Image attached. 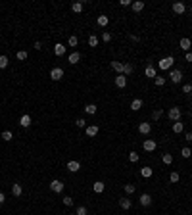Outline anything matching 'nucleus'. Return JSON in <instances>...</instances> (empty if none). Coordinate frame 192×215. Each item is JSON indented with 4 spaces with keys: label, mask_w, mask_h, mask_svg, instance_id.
<instances>
[{
    "label": "nucleus",
    "mask_w": 192,
    "mask_h": 215,
    "mask_svg": "<svg viewBox=\"0 0 192 215\" xmlns=\"http://www.w3.org/2000/svg\"><path fill=\"white\" fill-rule=\"evenodd\" d=\"M173 62H175V58H171V56L160 60V69H171V67H173Z\"/></svg>",
    "instance_id": "nucleus-1"
},
{
    "label": "nucleus",
    "mask_w": 192,
    "mask_h": 215,
    "mask_svg": "<svg viewBox=\"0 0 192 215\" xmlns=\"http://www.w3.org/2000/svg\"><path fill=\"white\" fill-rule=\"evenodd\" d=\"M167 115H169V119L173 121V123H177V121L181 119V109L179 108H171L169 112H167Z\"/></svg>",
    "instance_id": "nucleus-2"
},
{
    "label": "nucleus",
    "mask_w": 192,
    "mask_h": 215,
    "mask_svg": "<svg viewBox=\"0 0 192 215\" xmlns=\"http://www.w3.org/2000/svg\"><path fill=\"white\" fill-rule=\"evenodd\" d=\"M64 77V69L62 67H54V69H50V79L52 81H60Z\"/></svg>",
    "instance_id": "nucleus-3"
},
{
    "label": "nucleus",
    "mask_w": 192,
    "mask_h": 215,
    "mask_svg": "<svg viewBox=\"0 0 192 215\" xmlns=\"http://www.w3.org/2000/svg\"><path fill=\"white\" fill-rule=\"evenodd\" d=\"M169 79L173 81V83H181V79H183V71H181V69H171Z\"/></svg>",
    "instance_id": "nucleus-4"
},
{
    "label": "nucleus",
    "mask_w": 192,
    "mask_h": 215,
    "mask_svg": "<svg viewBox=\"0 0 192 215\" xmlns=\"http://www.w3.org/2000/svg\"><path fill=\"white\" fill-rule=\"evenodd\" d=\"M50 190H52V192H56V194L62 192V190H64V182H62V181H58V179L52 181V182H50Z\"/></svg>",
    "instance_id": "nucleus-5"
},
{
    "label": "nucleus",
    "mask_w": 192,
    "mask_h": 215,
    "mask_svg": "<svg viewBox=\"0 0 192 215\" xmlns=\"http://www.w3.org/2000/svg\"><path fill=\"white\" fill-rule=\"evenodd\" d=\"M150 131H152V125L150 123H140L138 125V133H140V135H150Z\"/></svg>",
    "instance_id": "nucleus-6"
},
{
    "label": "nucleus",
    "mask_w": 192,
    "mask_h": 215,
    "mask_svg": "<svg viewBox=\"0 0 192 215\" xmlns=\"http://www.w3.org/2000/svg\"><path fill=\"white\" fill-rule=\"evenodd\" d=\"M179 46H181V48H183L185 52H190V46H192L190 39H186V36H185V39H181V42H179Z\"/></svg>",
    "instance_id": "nucleus-7"
},
{
    "label": "nucleus",
    "mask_w": 192,
    "mask_h": 215,
    "mask_svg": "<svg viewBox=\"0 0 192 215\" xmlns=\"http://www.w3.org/2000/svg\"><path fill=\"white\" fill-rule=\"evenodd\" d=\"M115 87H119V88L127 87V77H125V75H117L115 77Z\"/></svg>",
    "instance_id": "nucleus-8"
},
{
    "label": "nucleus",
    "mask_w": 192,
    "mask_h": 215,
    "mask_svg": "<svg viewBox=\"0 0 192 215\" xmlns=\"http://www.w3.org/2000/svg\"><path fill=\"white\" fill-rule=\"evenodd\" d=\"M173 12H175V14H185V12H186V6L183 2H175L173 4Z\"/></svg>",
    "instance_id": "nucleus-9"
},
{
    "label": "nucleus",
    "mask_w": 192,
    "mask_h": 215,
    "mask_svg": "<svg viewBox=\"0 0 192 215\" xmlns=\"http://www.w3.org/2000/svg\"><path fill=\"white\" fill-rule=\"evenodd\" d=\"M138 202H140V206H150L152 204V196H150V194H142V196L138 198Z\"/></svg>",
    "instance_id": "nucleus-10"
},
{
    "label": "nucleus",
    "mask_w": 192,
    "mask_h": 215,
    "mask_svg": "<svg viewBox=\"0 0 192 215\" xmlns=\"http://www.w3.org/2000/svg\"><path fill=\"white\" fill-rule=\"evenodd\" d=\"M79 169H81V163H79V161H69V163H67V171L77 173Z\"/></svg>",
    "instance_id": "nucleus-11"
},
{
    "label": "nucleus",
    "mask_w": 192,
    "mask_h": 215,
    "mask_svg": "<svg viewBox=\"0 0 192 215\" xmlns=\"http://www.w3.org/2000/svg\"><path fill=\"white\" fill-rule=\"evenodd\" d=\"M79 60H81V54H79V52H73V54H69L67 62H69V63H73V66H75V63H79Z\"/></svg>",
    "instance_id": "nucleus-12"
},
{
    "label": "nucleus",
    "mask_w": 192,
    "mask_h": 215,
    "mask_svg": "<svg viewBox=\"0 0 192 215\" xmlns=\"http://www.w3.org/2000/svg\"><path fill=\"white\" fill-rule=\"evenodd\" d=\"M123 66H125V63H121V62H112V69L117 71L119 75H123Z\"/></svg>",
    "instance_id": "nucleus-13"
},
{
    "label": "nucleus",
    "mask_w": 192,
    "mask_h": 215,
    "mask_svg": "<svg viewBox=\"0 0 192 215\" xmlns=\"http://www.w3.org/2000/svg\"><path fill=\"white\" fill-rule=\"evenodd\" d=\"M144 150L146 152H154V150H156V142H154V140H144Z\"/></svg>",
    "instance_id": "nucleus-14"
},
{
    "label": "nucleus",
    "mask_w": 192,
    "mask_h": 215,
    "mask_svg": "<svg viewBox=\"0 0 192 215\" xmlns=\"http://www.w3.org/2000/svg\"><path fill=\"white\" fill-rule=\"evenodd\" d=\"M21 192H23V188H21V184H19V182L12 184V194H14V196H21Z\"/></svg>",
    "instance_id": "nucleus-15"
},
{
    "label": "nucleus",
    "mask_w": 192,
    "mask_h": 215,
    "mask_svg": "<svg viewBox=\"0 0 192 215\" xmlns=\"http://www.w3.org/2000/svg\"><path fill=\"white\" fill-rule=\"evenodd\" d=\"M54 54H56V56H64V54H65V46H64L62 42H58V44L54 46Z\"/></svg>",
    "instance_id": "nucleus-16"
},
{
    "label": "nucleus",
    "mask_w": 192,
    "mask_h": 215,
    "mask_svg": "<svg viewBox=\"0 0 192 215\" xmlns=\"http://www.w3.org/2000/svg\"><path fill=\"white\" fill-rule=\"evenodd\" d=\"M98 135V125H88L87 127V136H96Z\"/></svg>",
    "instance_id": "nucleus-17"
},
{
    "label": "nucleus",
    "mask_w": 192,
    "mask_h": 215,
    "mask_svg": "<svg viewBox=\"0 0 192 215\" xmlns=\"http://www.w3.org/2000/svg\"><path fill=\"white\" fill-rule=\"evenodd\" d=\"M92 190H94L96 194H100V192H104V182L102 181H96L94 184H92Z\"/></svg>",
    "instance_id": "nucleus-18"
},
{
    "label": "nucleus",
    "mask_w": 192,
    "mask_h": 215,
    "mask_svg": "<svg viewBox=\"0 0 192 215\" xmlns=\"http://www.w3.org/2000/svg\"><path fill=\"white\" fill-rule=\"evenodd\" d=\"M19 125L27 129V127L31 125V115H21V119H19Z\"/></svg>",
    "instance_id": "nucleus-19"
},
{
    "label": "nucleus",
    "mask_w": 192,
    "mask_h": 215,
    "mask_svg": "<svg viewBox=\"0 0 192 215\" xmlns=\"http://www.w3.org/2000/svg\"><path fill=\"white\" fill-rule=\"evenodd\" d=\"M140 108H142V100H140V98L133 100V104H131V109H133V112H138Z\"/></svg>",
    "instance_id": "nucleus-20"
},
{
    "label": "nucleus",
    "mask_w": 192,
    "mask_h": 215,
    "mask_svg": "<svg viewBox=\"0 0 192 215\" xmlns=\"http://www.w3.org/2000/svg\"><path fill=\"white\" fill-rule=\"evenodd\" d=\"M108 21H110L108 15H98V19H96V23H98L100 27H106V25H108Z\"/></svg>",
    "instance_id": "nucleus-21"
},
{
    "label": "nucleus",
    "mask_w": 192,
    "mask_h": 215,
    "mask_svg": "<svg viewBox=\"0 0 192 215\" xmlns=\"http://www.w3.org/2000/svg\"><path fill=\"white\" fill-rule=\"evenodd\" d=\"M140 175L144 177V179H150V177H152V167H142L140 169Z\"/></svg>",
    "instance_id": "nucleus-22"
},
{
    "label": "nucleus",
    "mask_w": 192,
    "mask_h": 215,
    "mask_svg": "<svg viewBox=\"0 0 192 215\" xmlns=\"http://www.w3.org/2000/svg\"><path fill=\"white\" fill-rule=\"evenodd\" d=\"M133 10H134V12H142V10H144V2H142V0L133 2Z\"/></svg>",
    "instance_id": "nucleus-23"
},
{
    "label": "nucleus",
    "mask_w": 192,
    "mask_h": 215,
    "mask_svg": "<svg viewBox=\"0 0 192 215\" xmlns=\"http://www.w3.org/2000/svg\"><path fill=\"white\" fill-rule=\"evenodd\" d=\"M144 75H146V77H154V79H156V69H154L152 66H148V67L144 69Z\"/></svg>",
    "instance_id": "nucleus-24"
},
{
    "label": "nucleus",
    "mask_w": 192,
    "mask_h": 215,
    "mask_svg": "<svg viewBox=\"0 0 192 215\" xmlns=\"http://www.w3.org/2000/svg\"><path fill=\"white\" fill-rule=\"evenodd\" d=\"M85 112L91 113V115H94L96 113V104H87V106H85Z\"/></svg>",
    "instance_id": "nucleus-25"
},
{
    "label": "nucleus",
    "mask_w": 192,
    "mask_h": 215,
    "mask_svg": "<svg viewBox=\"0 0 192 215\" xmlns=\"http://www.w3.org/2000/svg\"><path fill=\"white\" fill-rule=\"evenodd\" d=\"M119 206L123 209H129L131 208V200H129V198H121V200H119Z\"/></svg>",
    "instance_id": "nucleus-26"
},
{
    "label": "nucleus",
    "mask_w": 192,
    "mask_h": 215,
    "mask_svg": "<svg viewBox=\"0 0 192 215\" xmlns=\"http://www.w3.org/2000/svg\"><path fill=\"white\" fill-rule=\"evenodd\" d=\"M71 10L75 12V14H79V12H83V2H75V4L71 6Z\"/></svg>",
    "instance_id": "nucleus-27"
},
{
    "label": "nucleus",
    "mask_w": 192,
    "mask_h": 215,
    "mask_svg": "<svg viewBox=\"0 0 192 215\" xmlns=\"http://www.w3.org/2000/svg\"><path fill=\"white\" fill-rule=\"evenodd\" d=\"M131 73H133V66H131V63H125L123 66V75L127 77V75H131Z\"/></svg>",
    "instance_id": "nucleus-28"
},
{
    "label": "nucleus",
    "mask_w": 192,
    "mask_h": 215,
    "mask_svg": "<svg viewBox=\"0 0 192 215\" xmlns=\"http://www.w3.org/2000/svg\"><path fill=\"white\" fill-rule=\"evenodd\" d=\"M183 129H185V127H183V123H179V121H177V123H173V133H177V135H179V133H183Z\"/></svg>",
    "instance_id": "nucleus-29"
},
{
    "label": "nucleus",
    "mask_w": 192,
    "mask_h": 215,
    "mask_svg": "<svg viewBox=\"0 0 192 215\" xmlns=\"http://www.w3.org/2000/svg\"><path fill=\"white\" fill-rule=\"evenodd\" d=\"M161 160H163V163H167V165H169V163H173V156H171V154H163V157H161Z\"/></svg>",
    "instance_id": "nucleus-30"
},
{
    "label": "nucleus",
    "mask_w": 192,
    "mask_h": 215,
    "mask_svg": "<svg viewBox=\"0 0 192 215\" xmlns=\"http://www.w3.org/2000/svg\"><path fill=\"white\" fill-rule=\"evenodd\" d=\"M2 138L6 140V142H8V140H12V138H14V135H12V131H4V133H2Z\"/></svg>",
    "instance_id": "nucleus-31"
},
{
    "label": "nucleus",
    "mask_w": 192,
    "mask_h": 215,
    "mask_svg": "<svg viewBox=\"0 0 192 215\" xmlns=\"http://www.w3.org/2000/svg\"><path fill=\"white\" fill-rule=\"evenodd\" d=\"M4 67H8V58L6 56H0V69H4Z\"/></svg>",
    "instance_id": "nucleus-32"
},
{
    "label": "nucleus",
    "mask_w": 192,
    "mask_h": 215,
    "mask_svg": "<svg viewBox=\"0 0 192 215\" xmlns=\"http://www.w3.org/2000/svg\"><path fill=\"white\" fill-rule=\"evenodd\" d=\"M88 46H98V39H96L94 35L88 36Z\"/></svg>",
    "instance_id": "nucleus-33"
},
{
    "label": "nucleus",
    "mask_w": 192,
    "mask_h": 215,
    "mask_svg": "<svg viewBox=\"0 0 192 215\" xmlns=\"http://www.w3.org/2000/svg\"><path fill=\"white\" fill-rule=\"evenodd\" d=\"M179 179H181V177H179V173H175V171L169 175V181H171V182H179Z\"/></svg>",
    "instance_id": "nucleus-34"
},
{
    "label": "nucleus",
    "mask_w": 192,
    "mask_h": 215,
    "mask_svg": "<svg viewBox=\"0 0 192 215\" xmlns=\"http://www.w3.org/2000/svg\"><path fill=\"white\" fill-rule=\"evenodd\" d=\"M181 156H183V157H190V156H192L190 148H183V150H181Z\"/></svg>",
    "instance_id": "nucleus-35"
},
{
    "label": "nucleus",
    "mask_w": 192,
    "mask_h": 215,
    "mask_svg": "<svg viewBox=\"0 0 192 215\" xmlns=\"http://www.w3.org/2000/svg\"><path fill=\"white\" fill-rule=\"evenodd\" d=\"M165 85V77H156V87H163Z\"/></svg>",
    "instance_id": "nucleus-36"
},
{
    "label": "nucleus",
    "mask_w": 192,
    "mask_h": 215,
    "mask_svg": "<svg viewBox=\"0 0 192 215\" xmlns=\"http://www.w3.org/2000/svg\"><path fill=\"white\" fill-rule=\"evenodd\" d=\"M129 160L133 161V163H137V161H138V154H137V152H131V154H129Z\"/></svg>",
    "instance_id": "nucleus-37"
},
{
    "label": "nucleus",
    "mask_w": 192,
    "mask_h": 215,
    "mask_svg": "<svg viewBox=\"0 0 192 215\" xmlns=\"http://www.w3.org/2000/svg\"><path fill=\"white\" fill-rule=\"evenodd\" d=\"M18 60H27V52L25 50H18Z\"/></svg>",
    "instance_id": "nucleus-38"
},
{
    "label": "nucleus",
    "mask_w": 192,
    "mask_h": 215,
    "mask_svg": "<svg viewBox=\"0 0 192 215\" xmlns=\"http://www.w3.org/2000/svg\"><path fill=\"white\" fill-rule=\"evenodd\" d=\"M123 188H125V192H127V194H133L134 192V184H125Z\"/></svg>",
    "instance_id": "nucleus-39"
},
{
    "label": "nucleus",
    "mask_w": 192,
    "mask_h": 215,
    "mask_svg": "<svg viewBox=\"0 0 192 215\" xmlns=\"http://www.w3.org/2000/svg\"><path fill=\"white\" fill-rule=\"evenodd\" d=\"M77 42H79V40H77V36H69V40H67L69 46H77Z\"/></svg>",
    "instance_id": "nucleus-40"
},
{
    "label": "nucleus",
    "mask_w": 192,
    "mask_h": 215,
    "mask_svg": "<svg viewBox=\"0 0 192 215\" xmlns=\"http://www.w3.org/2000/svg\"><path fill=\"white\" fill-rule=\"evenodd\" d=\"M75 125H77L79 129H83V127H87V121H85V119H77V121H75Z\"/></svg>",
    "instance_id": "nucleus-41"
},
{
    "label": "nucleus",
    "mask_w": 192,
    "mask_h": 215,
    "mask_svg": "<svg viewBox=\"0 0 192 215\" xmlns=\"http://www.w3.org/2000/svg\"><path fill=\"white\" fill-rule=\"evenodd\" d=\"M161 115H163V112H161V109H156V112L152 113V119H160Z\"/></svg>",
    "instance_id": "nucleus-42"
},
{
    "label": "nucleus",
    "mask_w": 192,
    "mask_h": 215,
    "mask_svg": "<svg viewBox=\"0 0 192 215\" xmlns=\"http://www.w3.org/2000/svg\"><path fill=\"white\" fill-rule=\"evenodd\" d=\"M77 215H87V208H85V206H79V208H77Z\"/></svg>",
    "instance_id": "nucleus-43"
},
{
    "label": "nucleus",
    "mask_w": 192,
    "mask_h": 215,
    "mask_svg": "<svg viewBox=\"0 0 192 215\" xmlns=\"http://www.w3.org/2000/svg\"><path fill=\"white\" fill-rule=\"evenodd\" d=\"M62 202H64V206H73V198H69V196H65Z\"/></svg>",
    "instance_id": "nucleus-44"
},
{
    "label": "nucleus",
    "mask_w": 192,
    "mask_h": 215,
    "mask_svg": "<svg viewBox=\"0 0 192 215\" xmlns=\"http://www.w3.org/2000/svg\"><path fill=\"white\" fill-rule=\"evenodd\" d=\"M183 92H185V94H190L192 92V85H185V87H183Z\"/></svg>",
    "instance_id": "nucleus-45"
},
{
    "label": "nucleus",
    "mask_w": 192,
    "mask_h": 215,
    "mask_svg": "<svg viewBox=\"0 0 192 215\" xmlns=\"http://www.w3.org/2000/svg\"><path fill=\"white\" fill-rule=\"evenodd\" d=\"M102 40H104V42H110V40H112V35H110V33H104V35H102Z\"/></svg>",
    "instance_id": "nucleus-46"
},
{
    "label": "nucleus",
    "mask_w": 192,
    "mask_h": 215,
    "mask_svg": "<svg viewBox=\"0 0 192 215\" xmlns=\"http://www.w3.org/2000/svg\"><path fill=\"white\" fill-rule=\"evenodd\" d=\"M121 6H133V2H131V0H121Z\"/></svg>",
    "instance_id": "nucleus-47"
},
{
    "label": "nucleus",
    "mask_w": 192,
    "mask_h": 215,
    "mask_svg": "<svg viewBox=\"0 0 192 215\" xmlns=\"http://www.w3.org/2000/svg\"><path fill=\"white\" fill-rule=\"evenodd\" d=\"M185 60H186V62H192V52H186V56H185Z\"/></svg>",
    "instance_id": "nucleus-48"
},
{
    "label": "nucleus",
    "mask_w": 192,
    "mask_h": 215,
    "mask_svg": "<svg viewBox=\"0 0 192 215\" xmlns=\"http://www.w3.org/2000/svg\"><path fill=\"white\" fill-rule=\"evenodd\" d=\"M186 140H188V142H192V133H186V136H185Z\"/></svg>",
    "instance_id": "nucleus-49"
},
{
    "label": "nucleus",
    "mask_w": 192,
    "mask_h": 215,
    "mask_svg": "<svg viewBox=\"0 0 192 215\" xmlns=\"http://www.w3.org/2000/svg\"><path fill=\"white\" fill-rule=\"evenodd\" d=\"M4 200H6V198H4V194L0 192V204H4Z\"/></svg>",
    "instance_id": "nucleus-50"
},
{
    "label": "nucleus",
    "mask_w": 192,
    "mask_h": 215,
    "mask_svg": "<svg viewBox=\"0 0 192 215\" xmlns=\"http://www.w3.org/2000/svg\"><path fill=\"white\" fill-rule=\"evenodd\" d=\"M71 215H77V213H71Z\"/></svg>",
    "instance_id": "nucleus-51"
}]
</instances>
